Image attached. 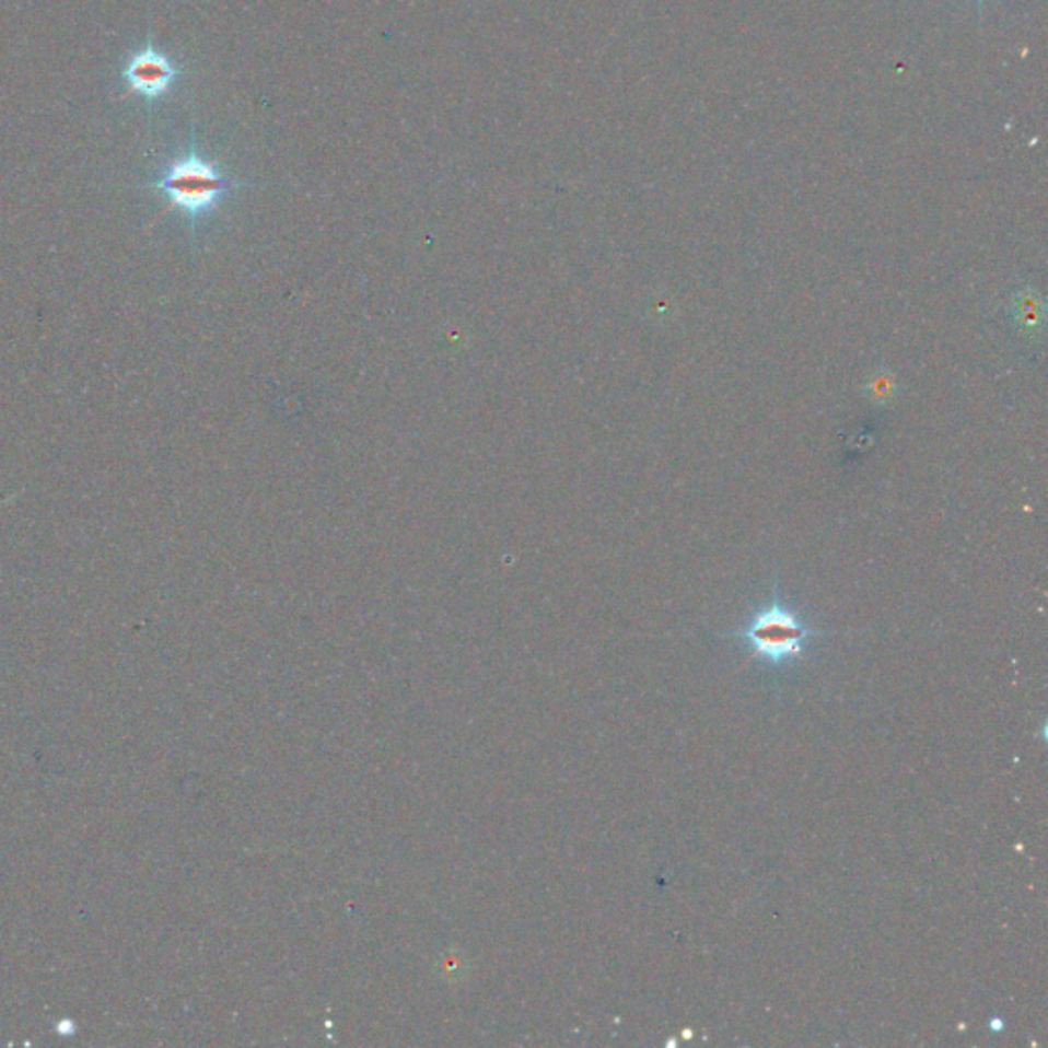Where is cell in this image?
Returning a JSON list of instances; mask_svg holds the SVG:
<instances>
[{
    "mask_svg": "<svg viewBox=\"0 0 1048 1048\" xmlns=\"http://www.w3.org/2000/svg\"><path fill=\"white\" fill-rule=\"evenodd\" d=\"M124 80L129 93L142 96L143 101L154 103L171 93L175 80L181 77V68L171 56L148 42L143 48L136 49L124 66Z\"/></svg>",
    "mask_w": 1048,
    "mask_h": 1048,
    "instance_id": "3957f363",
    "label": "cell"
},
{
    "mask_svg": "<svg viewBox=\"0 0 1048 1048\" xmlns=\"http://www.w3.org/2000/svg\"><path fill=\"white\" fill-rule=\"evenodd\" d=\"M977 2H979V7H981V2H983V0H977Z\"/></svg>",
    "mask_w": 1048,
    "mask_h": 1048,
    "instance_id": "277c9868",
    "label": "cell"
},
{
    "mask_svg": "<svg viewBox=\"0 0 1048 1048\" xmlns=\"http://www.w3.org/2000/svg\"><path fill=\"white\" fill-rule=\"evenodd\" d=\"M145 187L166 199V211H181L197 223L220 207L223 197L234 189V183L191 145L189 152L171 160Z\"/></svg>",
    "mask_w": 1048,
    "mask_h": 1048,
    "instance_id": "6da1fadb",
    "label": "cell"
},
{
    "mask_svg": "<svg viewBox=\"0 0 1048 1048\" xmlns=\"http://www.w3.org/2000/svg\"><path fill=\"white\" fill-rule=\"evenodd\" d=\"M822 636L824 631L810 625L799 610L782 601L779 582H775L772 598L762 604L740 631L725 637L740 639L758 660L780 666L801 657L811 639Z\"/></svg>",
    "mask_w": 1048,
    "mask_h": 1048,
    "instance_id": "7a4b0ae2",
    "label": "cell"
}]
</instances>
